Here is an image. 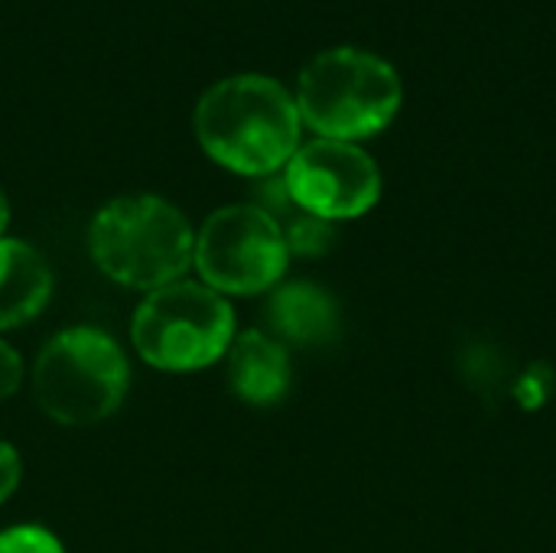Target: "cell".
<instances>
[{
    "label": "cell",
    "instance_id": "3",
    "mask_svg": "<svg viewBox=\"0 0 556 553\" xmlns=\"http://www.w3.org/2000/svg\"><path fill=\"white\" fill-rule=\"evenodd\" d=\"M91 257L111 280L153 293L189 271L195 235L166 199L121 196L91 222Z\"/></svg>",
    "mask_w": 556,
    "mask_h": 553
},
{
    "label": "cell",
    "instance_id": "1",
    "mask_svg": "<svg viewBox=\"0 0 556 553\" xmlns=\"http://www.w3.org/2000/svg\"><path fill=\"white\" fill-rule=\"evenodd\" d=\"M296 98L270 75L241 72L215 81L195 104V137L222 166L244 176H270L300 147Z\"/></svg>",
    "mask_w": 556,
    "mask_h": 553
},
{
    "label": "cell",
    "instance_id": "12",
    "mask_svg": "<svg viewBox=\"0 0 556 553\" xmlns=\"http://www.w3.org/2000/svg\"><path fill=\"white\" fill-rule=\"evenodd\" d=\"M20 381H23V362L7 342H0V401L16 394Z\"/></svg>",
    "mask_w": 556,
    "mask_h": 553
},
{
    "label": "cell",
    "instance_id": "10",
    "mask_svg": "<svg viewBox=\"0 0 556 553\" xmlns=\"http://www.w3.org/2000/svg\"><path fill=\"white\" fill-rule=\"evenodd\" d=\"M267 313H270V326L277 329V336L300 342V345L326 342L336 332L332 300L319 287H309V284L280 287Z\"/></svg>",
    "mask_w": 556,
    "mask_h": 553
},
{
    "label": "cell",
    "instance_id": "9",
    "mask_svg": "<svg viewBox=\"0 0 556 553\" xmlns=\"http://www.w3.org/2000/svg\"><path fill=\"white\" fill-rule=\"evenodd\" d=\"M49 297L52 271L42 254L23 241L0 238V329L36 319Z\"/></svg>",
    "mask_w": 556,
    "mask_h": 553
},
{
    "label": "cell",
    "instance_id": "6",
    "mask_svg": "<svg viewBox=\"0 0 556 553\" xmlns=\"http://www.w3.org/2000/svg\"><path fill=\"white\" fill-rule=\"evenodd\" d=\"M287 241L277 222L257 205H225L195 235L202 280L218 293L270 290L287 271Z\"/></svg>",
    "mask_w": 556,
    "mask_h": 553
},
{
    "label": "cell",
    "instance_id": "8",
    "mask_svg": "<svg viewBox=\"0 0 556 553\" xmlns=\"http://www.w3.org/2000/svg\"><path fill=\"white\" fill-rule=\"evenodd\" d=\"M228 378L241 401H248L254 407L277 404L290 388L287 349L257 329L241 332L228 345Z\"/></svg>",
    "mask_w": 556,
    "mask_h": 553
},
{
    "label": "cell",
    "instance_id": "14",
    "mask_svg": "<svg viewBox=\"0 0 556 553\" xmlns=\"http://www.w3.org/2000/svg\"><path fill=\"white\" fill-rule=\"evenodd\" d=\"M7 222H10V205H7V196H3V189H0V235H3V228H7Z\"/></svg>",
    "mask_w": 556,
    "mask_h": 553
},
{
    "label": "cell",
    "instance_id": "11",
    "mask_svg": "<svg viewBox=\"0 0 556 553\" xmlns=\"http://www.w3.org/2000/svg\"><path fill=\"white\" fill-rule=\"evenodd\" d=\"M0 553H65L62 544L36 525H23V528H10L0 535Z\"/></svg>",
    "mask_w": 556,
    "mask_h": 553
},
{
    "label": "cell",
    "instance_id": "13",
    "mask_svg": "<svg viewBox=\"0 0 556 553\" xmlns=\"http://www.w3.org/2000/svg\"><path fill=\"white\" fill-rule=\"evenodd\" d=\"M20 456L10 443H0V505L13 495V489L20 486Z\"/></svg>",
    "mask_w": 556,
    "mask_h": 553
},
{
    "label": "cell",
    "instance_id": "7",
    "mask_svg": "<svg viewBox=\"0 0 556 553\" xmlns=\"http://www.w3.org/2000/svg\"><path fill=\"white\" fill-rule=\"evenodd\" d=\"M283 183L290 199L323 222L358 218L381 196L378 163L362 147L329 137H316L296 147Z\"/></svg>",
    "mask_w": 556,
    "mask_h": 553
},
{
    "label": "cell",
    "instance_id": "2",
    "mask_svg": "<svg viewBox=\"0 0 556 553\" xmlns=\"http://www.w3.org/2000/svg\"><path fill=\"white\" fill-rule=\"evenodd\" d=\"M300 121L329 140H362L384 130L401 104L404 81L378 52L358 46H332L316 52L296 81Z\"/></svg>",
    "mask_w": 556,
    "mask_h": 553
},
{
    "label": "cell",
    "instance_id": "4",
    "mask_svg": "<svg viewBox=\"0 0 556 553\" xmlns=\"http://www.w3.org/2000/svg\"><path fill=\"white\" fill-rule=\"evenodd\" d=\"M130 385L121 345L98 329H65L36 359L33 391L39 407L65 424L88 427L111 417Z\"/></svg>",
    "mask_w": 556,
    "mask_h": 553
},
{
    "label": "cell",
    "instance_id": "5",
    "mask_svg": "<svg viewBox=\"0 0 556 553\" xmlns=\"http://www.w3.org/2000/svg\"><path fill=\"white\" fill-rule=\"evenodd\" d=\"M137 355L163 372H195L218 362L235 339L228 300L202 284L176 280L153 290L134 313Z\"/></svg>",
    "mask_w": 556,
    "mask_h": 553
}]
</instances>
